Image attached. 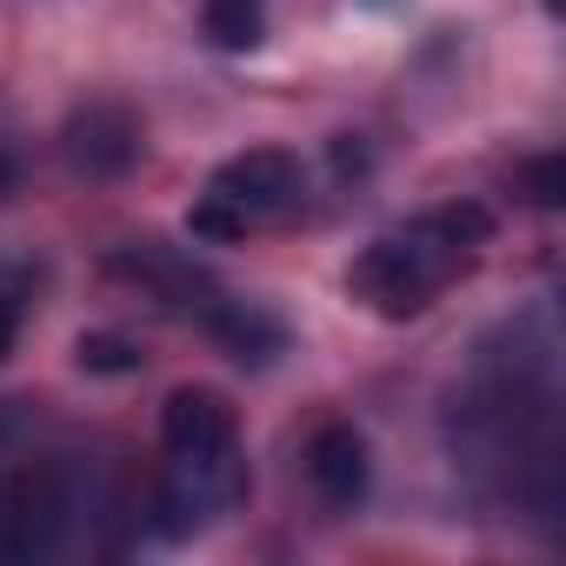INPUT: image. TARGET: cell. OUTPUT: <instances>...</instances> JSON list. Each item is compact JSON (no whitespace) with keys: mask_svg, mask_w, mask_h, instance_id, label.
<instances>
[{"mask_svg":"<svg viewBox=\"0 0 566 566\" xmlns=\"http://www.w3.org/2000/svg\"><path fill=\"white\" fill-rule=\"evenodd\" d=\"M447 440L453 467H467L486 493L526 500L533 513L559 506V334L546 307L480 347L447 407Z\"/></svg>","mask_w":566,"mask_h":566,"instance_id":"cell-1","label":"cell"},{"mask_svg":"<svg viewBox=\"0 0 566 566\" xmlns=\"http://www.w3.org/2000/svg\"><path fill=\"white\" fill-rule=\"evenodd\" d=\"M486 247H493V207H480V200L420 207L354 253L347 294L374 321H420L486 260Z\"/></svg>","mask_w":566,"mask_h":566,"instance_id":"cell-2","label":"cell"},{"mask_svg":"<svg viewBox=\"0 0 566 566\" xmlns=\"http://www.w3.org/2000/svg\"><path fill=\"white\" fill-rule=\"evenodd\" d=\"M160 453L167 460H160V486H154V526L167 539H187L247 500V440H240V413L220 387L167 394Z\"/></svg>","mask_w":566,"mask_h":566,"instance_id":"cell-3","label":"cell"},{"mask_svg":"<svg viewBox=\"0 0 566 566\" xmlns=\"http://www.w3.org/2000/svg\"><path fill=\"white\" fill-rule=\"evenodd\" d=\"M301 207H307V160L287 154V147H247V154H233L207 174V187L193 193L187 233L213 240V247H233V240L287 227Z\"/></svg>","mask_w":566,"mask_h":566,"instance_id":"cell-4","label":"cell"},{"mask_svg":"<svg viewBox=\"0 0 566 566\" xmlns=\"http://www.w3.org/2000/svg\"><path fill=\"white\" fill-rule=\"evenodd\" d=\"M94 493L61 460H21L0 473V559H54L74 546Z\"/></svg>","mask_w":566,"mask_h":566,"instance_id":"cell-5","label":"cell"},{"mask_svg":"<svg viewBox=\"0 0 566 566\" xmlns=\"http://www.w3.org/2000/svg\"><path fill=\"white\" fill-rule=\"evenodd\" d=\"M140 147H147V134H140V120H134L120 101H87V107L67 120V160H74L87 180L127 174V167L140 160Z\"/></svg>","mask_w":566,"mask_h":566,"instance_id":"cell-6","label":"cell"},{"mask_svg":"<svg viewBox=\"0 0 566 566\" xmlns=\"http://www.w3.org/2000/svg\"><path fill=\"white\" fill-rule=\"evenodd\" d=\"M307 480H314V493H321L327 506H340V513L360 506V500H367V480H374L367 433L347 427V420L314 427V440H307Z\"/></svg>","mask_w":566,"mask_h":566,"instance_id":"cell-7","label":"cell"},{"mask_svg":"<svg viewBox=\"0 0 566 566\" xmlns=\"http://www.w3.org/2000/svg\"><path fill=\"white\" fill-rule=\"evenodd\" d=\"M207 41L213 48H260V34H266V0H207Z\"/></svg>","mask_w":566,"mask_h":566,"instance_id":"cell-8","label":"cell"},{"mask_svg":"<svg viewBox=\"0 0 566 566\" xmlns=\"http://www.w3.org/2000/svg\"><path fill=\"white\" fill-rule=\"evenodd\" d=\"M21 327H28V273H21V266H8V260H0V360L14 354Z\"/></svg>","mask_w":566,"mask_h":566,"instance_id":"cell-9","label":"cell"},{"mask_svg":"<svg viewBox=\"0 0 566 566\" xmlns=\"http://www.w3.org/2000/svg\"><path fill=\"white\" fill-rule=\"evenodd\" d=\"M81 367H94V374H134L140 367V354H134V340H120V334H81Z\"/></svg>","mask_w":566,"mask_h":566,"instance_id":"cell-10","label":"cell"}]
</instances>
